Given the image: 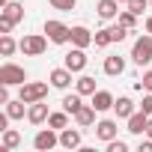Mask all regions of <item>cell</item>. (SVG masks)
Wrapping results in <instances>:
<instances>
[{"label":"cell","instance_id":"1","mask_svg":"<svg viewBox=\"0 0 152 152\" xmlns=\"http://www.w3.org/2000/svg\"><path fill=\"white\" fill-rule=\"evenodd\" d=\"M131 60H134L137 66H149V63H152V33H143V36L134 39V45H131Z\"/></svg>","mask_w":152,"mask_h":152},{"label":"cell","instance_id":"2","mask_svg":"<svg viewBox=\"0 0 152 152\" xmlns=\"http://www.w3.org/2000/svg\"><path fill=\"white\" fill-rule=\"evenodd\" d=\"M48 36H42V33H30V36H24L18 45H21V54L24 57H42L45 51H48Z\"/></svg>","mask_w":152,"mask_h":152},{"label":"cell","instance_id":"3","mask_svg":"<svg viewBox=\"0 0 152 152\" xmlns=\"http://www.w3.org/2000/svg\"><path fill=\"white\" fill-rule=\"evenodd\" d=\"M0 84H6V87H21V84H27V72H24V66L3 63V66H0Z\"/></svg>","mask_w":152,"mask_h":152},{"label":"cell","instance_id":"4","mask_svg":"<svg viewBox=\"0 0 152 152\" xmlns=\"http://www.w3.org/2000/svg\"><path fill=\"white\" fill-rule=\"evenodd\" d=\"M45 36L54 45H66V42H72V27L57 21V18H51V21H45Z\"/></svg>","mask_w":152,"mask_h":152},{"label":"cell","instance_id":"5","mask_svg":"<svg viewBox=\"0 0 152 152\" xmlns=\"http://www.w3.org/2000/svg\"><path fill=\"white\" fill-rule=\"evenodd\" d=\"M18 99H24L27 104L42 102V99H48V84H45V81H27V84H21Z\"/></svg>","mask_w":152,"mask_h":152},{"label":"cell","instance_id":"6","mask_svg":"<svg viewBox=\"0 0 152 152\" xmlns=\"http://www.w3.org/2000/svg\"><path fill=\"white\" fill-rule=\"evenodd\" d=\"M54 146H60V131L57 128H39L36 131V137H33V149L36 152H51Z\"/></svg>","mask_w":152,"mask_h":152},{"label":"cell","instance_id":"7","mask_svg":"<svg viewBox=\"0 0 152 152\" xmlns=\"http://www.w3.org/2000/svg\"><path fill=\"white\" fill-rule=\"evenodd\" d=\"M84 51H87V48H72V51L63 57V66H66V69H72L75 75L84 72V69H87V54H84Z\"/></svg>","mask_w":152,"mask_h":152},{"label":"cell","instance_id":"8","mask_svg":"<svg viewBox=\"0 0 152 152\" xmlns=\"http://www.w3.org/2000/svg\"><path fill=\"white\" fill-rule=\"evenodd\" d=\"M72 69H51V75H48V81H51V87L54 90H69V84H72Z\"/></svg>","mask_w":152,"mask_h":152},{"label":"cell","instance_id":"9","mask_svg":"<svg viewBox=\"0 0 152 152\" xmlns=\"http://www.w3.org/2000/svg\"><path fill=\"white\" fill-rule=\"evenodd\" d=\"M113 102H116V96H113V93H107V90H96L90 104H93L99 113H104V110H113Z\"/></svg>","mask_w":152,"mask_h":152},{"label":"cell","instance_id":"10","mask_svg":"<svg viewBox=\"0 0 152 152\" xmlns=\"http://www.w3.org/2000/svg\"><path fill=\"white\" fill-rule=\"evenodd\" d=\"M48 116H51V110H48L45 99H42V102H33V104L27 107V119H30L33 125H42V122H48Z\"/></svg>","mask_w":152,"mask_h":152},{"label":"cell","instance_id":"11","mask_svg":"<svg viewBox=\"0 0 152 152\" xmlns=\"http://www.w3.org/2000/svg\"><path fill=\"white\" fill-rule=\"evenodd\" d=\"M81 140H84V137H81V125L60 131V146H63V149H81Z\"/></svg>","mask_w":152,"mask_h":152},{"label":"cell","instance_id":"12","mask_svg":"<svg viewBox=\"0 0 152 152\" xmlns=\"http://www.w3.org/2000/svg\"><path fill=\"white\" fill-rule=\"evenodd\" d=\"M0 15H3L6 21H12V24H21L24 21V3L21 0H9V3L0 9Z\"/></svg>","mask_w":152,"mask_h":152},{"label":"cell","instance_id":"13","mask_svg":"<svg viewBox=\"0 0 152 152\" xmlns=\"http://www.w3.org/2000/svg\"><path fill=\"white\" fill-rule=\"evenodd\" d=\"M104 75H107V78H119V75L125 72V60L119 57V54H110V57H104Z\"/></svg>","mask_w":152,"mask_h":152},{"label":"cell","instance_id":"14","mask_svg":"<svg viewBox=\"0 0 152 152\" xmlns=\"http://www.w3.org/2000/svg\"><path fill=\"white\" fill-rule=\"evenodd\" d=\"M116 134H119V128H116V122H113V119H102V122H96V137H99L102 143L113 140Z\"/></svg>","mask_w":152,"mask_h":152},{"label":"cell","instance_id":"15","mask_svg":"<svg viewBox=\"0 0 152 152\" xmlns=\"http://www.w3.org/2000/svg\"><path fill=\"white\" fill-rule=\"evenodd\" d=\"M21 146V134L15 128H6V131H0V152H12Z\"/></svg>","mask_w":152,"mask_h":152},{"label":"cell","instance_id":"16","mask_svg":"<svg viewBox=\"0 0 152 152\" xmlns=\"http://www.w3.org/2000/svg\"><path fill=\"white\" fill-rule=\"evenodd\" d=\"M96 12H99L102 21L116 18V15H119V0H99V3H96Z\"/></svg>","mask_w":152,"mask_h":152},{"label":"cell","instance_id":"17","mask_svg":"<svg viewBox=\"0 0 152 152\" xmlns=\"http://www.w3.org/2000/svg\"><path fill=\"white\" fill-rule=\"evenodd\" d=\"M146 122H149V113H143L140 107L128 116V131L131 134H146Z\"/></svg>","mask_w":152,"mask_h":152},{"label":"cell","instance_id":"18","mask_svg":"<svg viewBox=\"0 0 152 152\" xmlns=\"http://www.w3.org/2000/svg\"><path fill=\"white\" fill-rule=\"evenodd\" d=\"M72 45H75V48H90V45H93V33H90L84 24L72 27Z\"/></svg>","mask_w":152,"mask_h":152},{"label":"cell","instance_id":"19","mask_svg":"<svg viewBox=\"0 0 152 152\" xmlns=\"http://www.w3.org/2000/svg\"><path fill=\"white\" fill-rule=\"evenodd\" d=\"M96 107L93 104H84L78 113H75V125H81V128H90V125H96Z\"/></svg>","mask_w":152,"mask_h":152},{"label":"cell","instance_id":"20","mask_svg":"<svg viewBox=\"0 0 152 152\" xmlns=\"http://www.w3.org/2000/svg\"><path fill=\"white\" fill-rule=\"evenodd\" d=\"M134 110H137V107H134V102H131L128 96H119V99L113 102V113H116L119 119H128V116H131Z\"/></svg>","mask_w":152,"mask_h":152},{"label":"cell","instance_id":"21","mask_svg":"<svg viewBox=\"0 0 152 152\" xmlns=\"http://www.w3.org/2000/svg\"><path fill=\"white\" fill-rule=\"evenodd\" d=\"M27 102L24 99H9L6 102V113H9V119H24V113H27Z\"/></svg>","mask_w":152,"mask_h":152},{"label":"cell","instance_id":"22","mask_svg":"<svg viewBox=\"0 0 152 152\" xmlns=\"http://www.w3.org/2000/svg\"><path fill=\"white\" fill-rule=\"evenodd\" d=\"M81 99H84V96H81L78 90H75L72 96H63V110H69V113L75 116V113H78V110L84 107V102H81Z\"/></svg>","mask_w":152,"mask_h":152},{"label":"cell","instance_id":"23","mask_svg":"<svg viewBox=\"0 0 152 152\" xmlns=\"http://www.w3.org/2000/svg\"><path fill=\"white\" fill-rule=\"evenodd\" d=\"M69 110H54L51 116H48V125L51 128H57V131H63V128H69Z\"/></svg>","mask_w":152,"mask_h":152},{"label":"cell","instance_id":"24","mask_svg":"<svg viewBox=\"0 0 152 152\" xmlns=\"http://www.w3.org/2000/svg\"><path fill=\"white\" fill-rule=\"evenodd\" d=\"M75 90H78L81 96H93V93H96V78H90V75H81V78L75 81Z\"/></svg>","mask_w":152,"mask_h":152},{"label":"cell","instance_id":"25","mask_svg":"<svg viewBox=\"0 0 152 152\" xmlns=\"http://www.w3.org/2000/svg\"><path fill=\"white\" fill-rule=\"evenodd\" d=\"M15 51H21V45H18L9 33H3V36H0V54H3V57H12Z\"/></svg>","mask_w":152,"mask_h":152},{"label":"cell","instance_id":"26","mask_svg":"<svg viewBox=\"0 0 152 152\" xmlns=\"http://www.w3.org/2000/svg\"><path fill=\"white\" fill-rule=\"evenodd\" d=\"M137 18H140V15H134L131 9H119V15H116V21H119L125 30H134V27H137Z\"/></svg>","mask_w":152,"mask_h":152},{"label":"cell","instance_id":"27","mask_svg":"<svg viewBox=\"0 0 152 152\" xmlns=\"http://www.w3.org/2000/svg\"><path fill=\"white\" fill-rule=\"evenodd\" d=\"M107 33H110V39H113V42H122V39H125L131 30H125V27L116 21V24H110V27H107Z\"/></svg>","mask_w":152,"mask_h":152},{"label":"cell","instance_id":"28","mask_svg":"<svg viewBox=\"0 0 152 152\" xmlns=\"http://www.w3.org/2000/svg\"><path fill=\"white\" fill-rule=\"evenodd\" d=\"M48 3L60 12H75V6H78V0H48Z\"/></svg>","mask_w":152,"mask_h":152},{"label":"cell","instance_id":"29","mask_svg":"<svg viewBox=\"0 0 152 152\" xmlns=\"http://www.w3.org/2000/svg\"><path fill=\"white\" fill-rule=\"evenodd\" d=\"M110 42H113V39H110V33H107V27H104V30H99V33L93 36V45H96V48H107Z\"/></svg>","mask_w":152,"mask_h":152},{"label":"cell","instance_id":"30","mask_svg":"<svg viewBox=\"0 0 152 152\" xmlns=\"http://www.w3.org/2000/svg\"><path fill=\"white\" fill-rule=\"evenodd\" d=\"M125 6H128V9L134 12V15H143V12L149 9V0H128Z\"/></svg>","mask_w":152,"mask_h":152},{"label":"cell","instance_id":"31","mask_svg":"<svg viewBox=\"0 0 152 152\" xmlns=\"http://www.w3.org/2000/svg\"><path fill=\"white\" fill-rule=\"evenodd\" d=\"M107 152H128V143L113 137V140H107Z\"/></svg>","mask_w":152,"mask_h":152},{"label":"cell","instance_id":"32","mask_svg":"<svg viewBox=\"0 0 152 152\" xmlns=\"http://www.w3.org/2000/svg\"><path fill=\"white\" fill-rule=\"evenodd\" d=\"M140 110L152 116V93H146V96H143V102H140Z\"/></svg>","mask_w":152,"mask_h":152},{"label":"cell","instance_id":"33","mask_svg":"<svg viewBox=\"0 0 152 152\" xmlns=\"http://www.w3.org/2000/svg\"><path fill=\"white\" fill-rule=\"evenodd\" d=\"M140 84H143V90H146V93H152V69H146V72H143V81H140Z\"/></svg>","mask_w":152,"mask_h":152},{"label":"cell","instance_id":"34","mask_svg":"<svg viewBox=\"0 0 152 152\" xmlns=\"http://www.w3.org/2000/svg\"><path fill=\"white\" fill-rule=\"evenodd\" d=\"M12 27H15L12 21H6L3 15H0V36H3V33H12Z\"/></svg>","mask_w":152,"mask_h":152},{"label":"cell","instance_id":"35","mask_svg":"<svg viewBox=\"0 0 152 152\" xmlns=\"http://www.w3.org/2000/svg\"><path fill=\"white\" fill-rule=\"evenodd\" d=\"M137 152H152V137L140 140V143H137Z\"/></svg>","mask_w":152,"mask_h":152},{"label":"cell","instance_id":"36","mask_svg":"<svg viewBox=\"0 0 152 152\" xmlns=\"http://www.w3.org/2000/svg\"><path fill=\"white\" fill-rule=\"evenodd\" d=\"M146 137H152V116H149V122H146Z\"/></svg>","mask_w":152,"mask_h":152},{"label":"cell","instance_id":"37","mask_svg":"<svg viewBox=\"0 0 152 152\" xmlns=\"http://www.w3.org/2000/svg\"><path fill=\"white\" fill-rule=\"evenodd\" d=\"M143 27H146V33H152V15L146 18V24H143Z\"/></svg>","mask_w":152,"mask_h":152},{"label":"cell","instance_id":"38","mask_svg":"<svg viewBox=\"0 0 152 152\" xmlns=\"http://www.w3.org/2000/svg\"><path fill=\"white\" fill-rule=\"evenodd\" d=\"M6 3H9V0H0V9H3V6H6Z\"/></svg>","mask_w":152,"mask_h":152},{"label":"cell","instance_id":"39","mask_svg":"<svg viewBox=\"0 0 152 152\" xmlns=\"http://www.w3.org/2000/svg\"><path fill=\"white\" fill-rule=\"evenodd\" d=\"M119 3H128V0H119Z\"/></svg>","mask_w":152,"mask_h":152},{"label":"cell","instance_id":"40","mask_svg":"<svg viewBox=\"0 0 152 152\" xmlns=\"http://www.w3.org/2000/svg\"><path fill=\"white\" fill-rule=\"evenodd\" d=\"M149 9H152V0H149Z\"/></svg>","mask_w":152,"mask_h":152}]
</instances>
